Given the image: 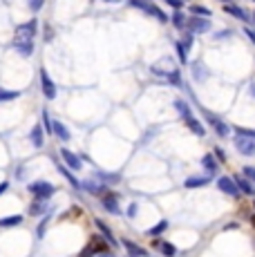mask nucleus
<instances>
[{
  "label": "nucleus",
  "instance_id": "1",
  "mask_svg": "<svg viewBox=\"0 0 255 257\" xmlns=\"http://www.w3.org/2000/svg\"><path fill=\"white\" fill-rule=\"evenodd\" d=\"M38 34V21L32 18L27 23L16 25V32H14V41H34Z\"/></svg>",
  "mask_w": 255,
  "mask_h": 257
},
{
  "label": "nucleus",
  "instance_id": "2",
  "mask_svg": "<svg viewBox=\"0 0 255 257\" xmlns=\"http://www.w3.org/2000/svg\"><path fill=\"white\" fill-rule=\"evenodd\" d=\"M27 190L32 192L36 199H50L54 192H56V188L52 184H47V181H34V184L27 186Z\"/></svg>",
  "mask_w": 255,
  "mask_h": 257
},
{
  "label": "nucleus",
  "instance_id": "3",
  "mask_svg": "<svg viewBox=\"0 0 255 257\" xmlns=\"http://www.w3.org/2000/svg\"><path fill=\"white\" fill-rule=\"evenodd\" d=\"M186 29L193 34H206L213 29V25H210L208 18H202V16H190L188 21H186Z\"/></svg>",
  "mask_w": 255,
  "mask_h": 257
},
{
  "label": "nucleus",
  "instance_id": "4",
  "mask_svg": "<svg viewBox=\"0 0 255 257\" xmlns=\"http://www.w3.org/2000/svg\"><path fill=\"white\" fill-rule=\"evenodd\" d=\"M41 90H43V96L47 98V101H54L56 98V83L50 78V74L45 70H41Z\"/></svg>",
  "mask_w": 255,
  "mask_h": 257
},
{
  "label": "nucleus",
  "instance_id": "5",
  "mask_svg": "<svg viewBox=\"0 0 255 257\" xmlns=\"http://www.w3.org/2000/svg\"><path fill=\"white\" fill-rule=\"evenodd\" d=\"M235 148H237L244 157H255V139H251V137L237 135V139H235Z\"/></svg>",
  "mask_w": 255,
  "mask_h": 257
},
{
  "label": "nucleus",
  "instance_id": "6",
  "mask_svg": "<svg viewBox=\"0 0 255 257\" xmlns=\"http://www.w3.org/2000/svg\"><path fill=\"white\" fill-rule=\"evenodd\" d=\"M217 188L222 192H226V195H230V197H239V195H242V192L237 190V184H235L230 177H219V179H217Z\"/></svg>",
  "mask_w": 255,
  "mask_h": 257
},
{
  "label": "nucleus",
  "instance_id": "7",
  "mask_svg": "<svg viewBox=\"0 0 255 257\" xmlns=\"http://www.w3.org/2000/svg\"><path fill=\"white\" fill-rule=\"evenodd\" d=\"M103 250H107V244H105V239H101V237H92L90 246H87V248L83 250V253H81V257H92L94 253H103Z\"/></svg>",
  "mask_w": 255,
  "mask_h": 257
},
{
  "label": "nucleus",
  "instance_id": "8",
  "mask_svg": "<svg viewBox=\"0 0 255 257\" xmlns=\"http://www.w3.org/2000/svg\"><path fill=\"white\" fill-rule=\"evenodd\" d=\"M101 204H103V208H105L107 212H112V215H119V199H116V195L114 192H105V195L101 197Z\"/></svg>",
  "mask_w": 255,
  "mask_h": 257
},
{
  "label": "nucleus",
  "instance_id": "9",
  "mask_svg": "<svg viewBox=\"0 0 255 257\" xmlns=\"http://www.w3.org/2000/svg\"><path fill=\"white\" fill-rule=\"evenodd\" d=\"M184 118V123H186V127H188L193 135H197V137H204L206 135V130H204V125L199 123V118L195 116V114H186V116H181Z\"/></svg>",
  "mask_w": 255,
  "mask_h": 257
},
{
  "label": "nucleus",
  "instance_id": "10",
  "mask_svg": "<svg viewBox=\"0 0 255 257\" xmlns=\"http://www.w3.org/2000/svg\"><path fill=\"white\" fill-rule=\"evenodd\" d=\"M208 123H210V127L215 130V135H217V137H222V139H224V137H228L230 127L222 121V118H217V116H208Z\"/></svg>",
  "mask_w": 255,
  "mask_h": 257
},
{
  "label": "nucleus",
  "instance_id": "11",
  "mask_svg": "<svg viewBox=\"0 0 255 257\" xmlns=\"http://www.w3.org/2000/svg\"><path fill=\"white\" fill-rule=\"evenodd\" d=\"M224 12L230 14L233 18H237V21H242V23H248V21H251V16H248V14L244 12L239 5H226V7H224Z\"/></svg>",
  "mask_w": 255,
  "mask_h": 257
},
{
  "label": "nucleus",
  "instance_id": "12",
  "mask_svg": "<svg viewBox=\"0 0 255 257\" xmlns=\"http://www.w3.org/2000/svg\"><path fill=\"white\" fill-rule=\"evenodd\" d=\"M12 45L21 56H25V58H29L34 54V41H14Z\"/></svg>",
  "mask_w": 255,
  "mask_h": 257
},
{
  "label": "nucleus",
  "instance_id": "13",
  "mask_svg": "<svg viewBox=\"0 0 255 257\" xmlns=\"http://www.w3.org/2000/svg\"><path fill=\"white\" fill-rule=\"evenodd\" d=\"M61 157H63V161H65V166L70 168V170H81V159H78L74 152L61 150Z\"/></svg>",
  "mask_w": 255,
  "mask_h": 257
},
{
  "label": "nucleus",
  "instance_id": "14",
  "mask_svg": "<svg viewBox=\"0 0 255 257\" xmlns=\"http://www.w3.org/2000/svg\"><path fill=\"white\" fill-rule=\"evenodd\" d=\"M43 137H45V132H43L41 125H34L32 132H29V141H32L34 148H43V141H45Z\"/></svg>",
  "mask_w": 255,
  "mask_h": 257
},
{
  "label": "nucleus",
  "instance_id": "15",
  "mask_svg": "<svg viewBox=\"0 0 255 257\" xmlns=\"http://www.w3.org/2000/svg\"><path fill=\"white\" fill-rule=\"evenodd\" d=\"M52 132L58 137L61 141H70V130H67L65 125H63L61 121H54L52 118Z\"/></svg>",
  "mask_w": 255,
  "mask_h": 257
},
{
  "label": "nucleus",
  "instance_id": "16",
  "mask_svg": "<svg viewBox=\"0 0 255 257\" xmlns=\"http://www.w3.org/2000/svg\"><path fill=\"white\" fill-rule=\"evenodd\" d=\"M123 246L128 248V253L135 255V257H146V255H148L139 244H135V241H130V239H123Z\"/></svg>",
  "mask_w": 255,
  "mask_h": 257
},
{
  "label": "nucleus",
  "instance_id": "17",
  "mask_svg": "<svg viewBox=\"0 0 255 257\" xmlns=\"http://www.w3.org/2000/svg\"><path fill=\"white\" fill-rule=\"evenodd\" d=\"M155 246L166 257H175V255H177V248H175V244H170V241H155Z\"/></svg>",
  "mask_w": 255,
  "mask_h": 257
},
{
  "label": "nucleus",
  "instance_id": "18",
  "mask_svg": "<svg viewBox=\"0 0 255 257\" xmlns=\"http://www.w3.org/2000/svg\"><path fill=\"white\" fill-rule=\"evenodd\" d=\"M186 21H188V18H186V14L181 12V9H175V14L170 16V23H173L177 29H186Z\"/></svg>",
  "mask_w": 255,
  "mask_h": 257
},
{
  "label": "nucleus",
  "instance_id": "19",
  "mask_svg": "<svg viewBox=\"0 0 255 257\" xmlns=\"http://www.w3.org/2000/svg\"><path fill=\"white\" fill-rule=\"evenodd\" d=\"M94 224H96V228H99V230H101V233H103V237H105V239H107V241H110V244H112V246H116V239H114V235H112V230H110V228H107V224H105V221L96 219V221H94Z\"/></svg>",
  "mask_w": 255,
  "mask_h": 257
},
{
  "label": "nucleus",
  "instance_id": "20",
  "mask_svg": "<svg viewBox=\"0 0 255 257\" xmlns=\"http://www.w3.org/2000/svg\"><path fill=\"white\" fill-rule=\"evenodd\" d=\"M83 188H85L90 195H96V197H103L107 192V188H103V186H99V184H94V181H85L83 184Z\"/></svg>",
  "mask_w": 255,
  "mask_h": 257
},
{
  "label": "nucleus",
  "instance_id": "21",
  "mask_svg": "<svg viewBox=\"0 0 255 257\" xmlns=\"http://www.w3.org/2000/svg\"><path fill=\"white\" fill-rule=\"evenodd\" d=\"M45 210H47L45 199H36V201H32V206H29V215H32V217L43 215V212H45Z\"/></svg>",
  "mask_w": 255,
  "mask_h": 257
},
{
  "label": "nucleus",
  "instance_id": "22",
  "mask_svg": "<svg viewBox=\"0 0 255 257\" xmlns=\"http://www.w3.org/2000/svg\"><path fill=\"white\" fill-rule=\"evenodd\" d=\"M210 181V177H190V179H186V188H199V186H206Z\"/></svg>",
  "mask_w": 255,
  "mask_h": 257
},
{
  "label": "nucleus",
  "instance_id": "23",
  "mask_svg": "<svg viewBox=\"0 0 255 257\" xmlns=\"http://www.w3.org/2000/svg\"><path fill=\"white\" fill-rule=\"evenodd\" d=\"M190 14L193 16H202V18H210V9L208 7H204V5H190Z\"/></svg>",
  "mask_w": 255,
  "mask_h": 257
},
{
  "label": "nucleus",
  "instance_id": "24",
  "mask_svg": "<svg viewBox=\"0 0 255 257\" xmlns=\"http://www.w3.org/2000/svg\"><path fill=\"white\" fill-rule=\"evenodd\" d=\"M175 110H177L181 116L193 114V110H190V105H188V101H186V98H177V101H175Z\"/></svg>",
  "mask_w": 255,
  "mask_h": 257
},
{
  "label": "nucleus",
  "instance_id": "25",
  "mask_svg": "<svg viewBox=\"0 0 255 257\" xmlns=\"http://www.w3.org/2000/svg\"><path fill=\"white\" fill-rule=\"evenodd\" d=\"M128 5H130V7H137V9H141V12L148 14V12H150V7H153V0H128Z\"/></svg>",
  "mask_w": 255,
  "mask_h": 257
},
{
  "label": "nucleus",
  "instance_id": "26",
  "mask_svg": "<svg viewBox=\"0 0 255 257\" xmlns=\"http://www.w3.org/2000/svg\"><path fill=\"white\" fill-rule=\"evenodd\" d=\"M21 96V92L18 90H5V87H0V103H7V101H14V98Z\"/></svg>",
  "mask_w": 255,
  "mask_h": 257
},
{
  "label": "nucleus",
  "instance_id": "27",
  "mask_svg": "<svg viewBox=\"0 0 255 257\" xmlns=\"http://www.w3.org/2000/svg\"><path fill=\"white\" fill-rule=\"evenodd\" d=\"M175 49H177L179 63H181V65H186V63H188V49H186V45L181 41H177V43H175Z\"/></svg>",
  "mask_w": 255,
  "mask_h": 257
},
{
  "label": "nucleus",
  "instance_id": "28",
  "mask_svg": "<svg viewBox=\"0 0 255 257\" xmlns=\"http://www.w3.org/2000/svg\"><path fill=\"white\" fill-rule=\"evenodd\" d=\"M235 184H237V190H242V195H248V197H253V195H255L253 186L248 184L246 179H237V181H235Z\"/></svg>",
  "mask_w": 255,
  "mask_h": 257
},
{
  "label": "nucleus",
  "instance_id": "29",
  "mask_svg": "<svg viewBox=\"0 0 255 257\" xmlns=\"http://www.w3.org/2000/svg\"><path fill=\"white\" fill-rule=\"evenodd\" d=\"M23 221L21 215H12V217H5V219H0V226L3 228H9V226H18Z\"/></svg>",
  "mask_w": 255,
  "mask_h": 257
},
{
  "label": "nucleus",
  "instance_id": "30",
  "mask_svg": "<svg viewBox=\"0 0 255 257\" xmlns=\"http://www.w3.org/2000/svg\"><path fill=\"white\" fill-rule=\"evenodd\" d=\"M166 228H168V221H166V219H161L159 224L155 226V228H150V230H148V235H150V237H157V235H161V233H164Z\"/></svg>",
  "mask_w": 255,
  "mask_h": 257
},
{
  "label": "nucleus",
  "instance_id": "31",
  "mask_svg": "<svg viewBox=\"0 0 255 257\" xmlns=\"http://www.w3.org/2000/svg\"><path fill=\"white\" fill-rule=\"evenodd\" d=\"M58 170H61V175H63V177H65V179H67V181H70V184H72V186H74V188H81V184H78V179H76V177H74V175H70V170H67V168L58 166Z\"/></svg>",
  "mask_w": 255,
  "mask_h": 257
},
{
  "label": "nucleus",
  "instance_id": "32",
  "mask_svg": "<svg viewBox=\"0 0 255 257\" xmlns=\"http://www.w3.org/2000/svg\"><path fill=\"white\" fill-rule=\"evenodd\" d=\"M96 177L101 181H107V184H119V179H121L119 175H107V172H96Z\"/></svg>",
  "mask_w": 255,
  "mask_h": 257
},
{
  "label": "nucleus",
  "instance_id": "33",
  "mask_svg": "<svg viewBox=\"0 0 255 257\" xmlns=\"http://www.w3.org/2000/svg\"><path fill=\"white\" fill-rule=\"evenodd\" d=\"M27 5H29V9H32L34 14H36V12H41V9H43L45 0H27Z\"/></svg>",
  "mask_w": 255,
  "mask_h": 257
},
{
  "label": "nucleus",
  "instance_id": "34",
  "mask_svg": "<svg viewBox=\"0 0 255 257\" xmlns=\"http://www.w3.org/2000/svg\"><path fill=\"white\" fill-rule=\"evenodd\" d=\"M202 164H204V168H208L210 172H213L215 168H217V166H215V161H213V157H210V155H206V157H204V159H202Z\"/></svg>",
  "mask_w": 255,
  "mask_h": 257
},
{
  "label": "nucleus",
  "instance_id": "35",
  "mask_svg": "<svg viewBox=\"0 0 255 257\" xmlns=\"http://www.w3.org/2000/svg\"><path fill=\"white\" fill-rule=\"evenodd\" d=\"M235 132L242 137H251V139H255V130H248V127H235Z\"/></svg>",
  "mask_w": 255,
  "mask_h": 257
},
{
  "label": "nucleus",
  "instance_id": "36",
  "mask_svg": "<svg viewBox=\"0 0 255 257\" xmlns=\"http://www.w3.org/2000/svg\"><path fill=\"white\" fill-rule=\"evenodd\" d=\"M43 125H45L47 132H52V116L47 114V112H43Z\"/></svg>",
  "mask_w": 255,
  "mask_h": 257
},
{
  "label": "nucleus",
  "instance_id": "37",
  "mask_svg": "<svg viewBox=\"0 0 255 257\" xmlns=\"http://www.w3.org/2000/svg\"><path fill=\"white\" fill-rule=\"evenodd\" d=\"M242 172H244V175H246V177H248V179H251V181H253V184H255V168H253V166H246V168H244V170H242Z\"/></svg>",
  "mask_w": 255,
  "mask_h": 257
},
{
  "label": "nucleus",
  "instance_id": "38",
  "mask_svg": "<svg viewBox=\"0 0 255 257\" xmlns=\"http://www.w3.org/2000/svg\"><path fill=\"white\" fill-rule=\"evenodd\" d=\"M166 5H170V7H175V9H181L184 7V0H164Z\"/></svg>",
  "mask_w": 255,
  "mask_h": 257
},
{
  "label": "nucleus",
  "instance_id": "39",
  "mask_svg": "<svg viewBox=\"0 0 255 257\" xmlns=\"http://www.w3.org/2000/svg\"><path fill=\"white\" fill-rule=\"evenodd\" d=\"M47 221H50V217H45V219L41 221V226H38V237L45 235V228H47Z\"/></svg>",
  "mask_w": 255,
  "mask_h": 257
},
{
  "label": "nucleus",
  "instance_id": "40",
  "mask_svg": "<svg viewBox=\"0 0 255 257\" xmlns=\"http://www.w3.org/2000/svg\"><path fill=\"white\" fill-rule=\"evenodd\" d=\"M215 38H217V41H222V38H230V29H222V32H217L215 34Z\"/></svg>",
  "mask_w": 255,
  "mask_h": 257
},
{
  "label": "nucleus",
  "instance_id": "41",
  "mask_svg": "<svg viewBox=\"0 0 255 257\" xmlns=\"http://www.w3.org/2000/svg\"><path fill=\"white\" fill-rule=\"evenodd\" d=\"M244 34H246L248 41H251L253 45H255V29H253V27H246V29H244Z\"/></svg>",
  "mask_w": 255,
  "mask_h": 257
},
{
  "label": "nucleus",
  "instance_id": "42",
  "mask_svg": "<svg viewBox=\"0 0 255 257\" xmlns=\"http://www.w3.org/2000/svg\"><path fill=\"white\" fill-rule=\"evenodd\" d=\"M54 38V29H52V25H47L45 27V41H52Z\"/></svg>",
  "mask_w": 255,
  "mask_h": 257
},
{
  "label": "nucleus",
  "instance_id": "43",
  "mask_svg": "<svg viewBox=\"0 0 255 257\" xmlns=\"http://www.w3.org/2000/svg\"><path fill=\"white\" fill-rule=\"evenodd\" d=\"M215 157H217L219 161H224V159H226V155H224V150H222V148H215Z\"/></svg>",
  "mask_w": 255,
  "mask_h": 257
},
{
  "label": "nucleus",
  "instance_id": "44",
  "mask_svg": "<svg viewBox=\"0 0 255 257\" xmlns=\"http://www.w3.org/2000/svg\"><path fill=\"white\" fill-rule=\"evenodd\" d=\"M137 215V204H130L128 206V217H135Z\"/></svg>",
  "mask_w": 255,
  "mask_h": 257
},
{
  "label": "nucleus",
  "instance_id": "45",
  "mask_svg": "<svg viewBox=\"0 0 255 257\" xmlns=\"http://www.w3.org/2000/svg\"><path fill=\"white\" fill-rule=\"evenodd\" d=\"M7 188H9V184H7V181H3V184H0V195H3V192L7 190Z\"/></svg>",
  "mask_w": 255,
  "mask_h": 257
},
{
  "label": "nucleus",
  "instance_id": "46",
  "mask_svg": "<svg viewBox=\"0 0 255 257\" xmlns=\"http://www.w3.org/2000/svg\"><path fill=\"white\" fill-rule=\"evenodd\" d=\"M99 257H114V255H112L110 250H103V253H99Z\"/></svg>",
  "mask_w": 255,
  "mask_h": 257
},
{
  "label": "nucleus",
  "instance_id": "47",
  "mask_svg": "<svg viewBox=\"0 0 255 257\" xmlns=\"http://www.w3.org/2000/svg\"><path fill=\"white\" fill-rule=\"evenodd\" d=\"M248 90H251V96L255 98V81H251V87H248Z\"/></svg>",
  "mask_w": 255,
  "mask_h": 257
},
{
  "label": "nucleus",
  "instance_id": "48",
  "mask_svg": "<svg viewBox=\"0 0 255 257\" xmlns=\"http://www.w3.org/2000/svg\"><path fill=\"white\" fill-rule=\"evenodd\" d=\"M251 224H253V226H255V215H253V217H251Z\"/></svg>",
  "mask_w": 255,
  "mask_h": 257
},
{
  "label": "nucleus",
  "instance_id": "49",
  "mask_svg": "<svg viewBox=\"0 0 255 257\" xmlns=\"http://www.w3.org/2000/svg\"><path fill=\"white\" fill-rule=\"evenodd\" d=\"M251 21H253V23H255V12H253V16H251Z\"/></svg>",
  "mask_w": 255,
  "mask_h": 257
},
{
  "label": "nucleus",
  "instance_id": "50",
  "mask_svg": "<svg viewBox=\"0 0 255 257\" xmlns=\"http://www.w3.org/2000/svg\"><path fill=\"white\" fill-rule=\"evenodd\" d=\"M253 206H255V201H253Z\"/></svg>",
  "mask_w": 255,
  "mask_h": 257
},
{
  "label": "nucleus",
  "instance_id": "51",
  "mask_svg": "<svg viewBox=\"0 0 255 257\" xmlns=\"http://www.w3.org/2000/svg\"><path fill=\"white\" fill-rule=\"evenodd\" d=\"M253 3H255V0H253Z\"/></svg>",
  "mask_w": 255,
  "mask_h": 257
}]
</instances>
